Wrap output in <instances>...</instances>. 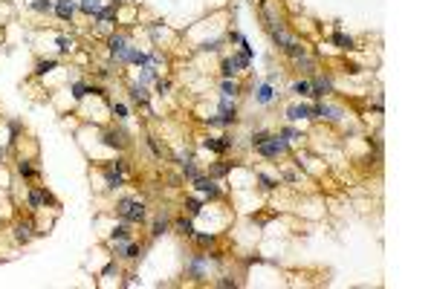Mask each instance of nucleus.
Instances as JSON below:
<instances>
[{
	"mask_svg": "<svg viewBox=\"0 0 434 289\" xmlns=\"http://www.w3.org/2000/svg\"><path fill=\"white\" fill-rule=\"evenodd\" d=\"M165 232H168V217L162 214V217H157V223H154L151 237H160V235H165Z\"/></svg>",
	"mask_w": 434,
	"mask_h": 289,
	"instance_id": "22",
	"label": "nucleus"
},
{
	"mask_svg": "<svg viewBox=\"0 0 434 289\" xmlns=\"http://www.w3.org/2000/svg\"><path fill=\"white\" fill-rule=\"evenodd\" d=\"M15 237H18V243H27L29 237H32V226H29V223H20L18 235H15Z\"/></svg>",
	"mask_w": 434,
	"mask_h": 289,
	"instance_id": "26",
	"label": "nucleus"
},
{
	"mask_svg": "<svg viewBox=\"0 0 434 289\" xmlns=\"http://www.w3.org/2000/svg\"><path fill=\"white\" fill-rule=\"evenodd\" d=\"M266 139H269V133H266V130H258V133L252 136V148H258V144H264Z\"/></svg>",
	"mask_w": 434,
	"mask_h": 289,
	"instance_id": "35",
	"label": "nucleus"
},
{
	"mask_svg": "<svg viewBox=\"0 0 434 289\" xmlns=\"http://www.w3.org/2000/svg\"><path fill=\"white\" fill-rule=\"evenodd\" d=\"M330 90H333V81H330V78H321V75L310 84V96H313V99H324Z\"/></svg>",
	"mask_w": 434,
	"mask_h": 289,
	"instance_id": "11",
	"label": "nucleus"
},
{
	"mask_svg": "<svg viewBox=\"0 0 434 289\" xmlns=\"http://www.w3.org/2000/svg\"><path fill=\"white\" fill-rule=\"evenodd\" d=\"M41 203H44V188L29 191V208H41Z\"/></svg>",
	"mask_w": 434,
	"mask_h": 289,
	"instance_id": "29",
	"label": "nucleus"
},
{
	"mask_svg": "<svg viewBox=\"0 0 434 289\" xmlns=\"http://www.w3.org/2000/svg\"><path fill=\"white\" fill-rule=\"evenodd\" d=\"M261 182H264V188H275V180H269V177H261Z\"/></svg>",
	"mask_w": 434,
	"mask_h": 289,
	"instance_id": "42",
	"label": "nucleus"
},
{
	"mask_svg": "<svg viewBox=\"0 0 434 289\" xmlns=\"http://www.w3.org/2000/svg\"><path fill=\"white\" fill-rule=\"evenodd\" d=\"M226 171H229V165H214V168H212V174H214V177H223Z\"/></svg>",
	"mask_w": 434,
	"mask_h": 289,
	"instance_id": "40",
	"label": "nucleus"
},
{
	"mask_svg": "<svg viewBox=\"0 0 434 289\" xmlns=\"http://www.w3.org/2000/svg\"><path fill=\"white\" fill-rule=\"evenodd\" d=\"M180 165H183V174H186V180H197V177H200V171H197V165H194V162H188V159H186V162H180Z\"/></svg>",
	"mask_w": 434,
	"mask_h": 289,
	"instance_id": "27",
	"label": "nucleus"
},
{
	"mask_svg": "<svg viewBox=\"0 0 434 289\" xmlns=\"http://www.w3.org/2000/svg\"><path fill=\"white\" fill-rule=\"evenodd\" d=\"M116 214L122 217L124 223H142V220L148 217V208H145V203H139V199L124 197V199L116 203Z\"/></svg>",
	"mask_w": 434,
	"mask_h": 289,
	"instance_id": "1",
	"label": "nucleus"
},
{
	"mask_svg": "<svg viewBox=\"0 0 434 289\" xmlns=\"http://www.w3.org/2000/svg\"><path fill=\"white\" fill-rule=\"evenodd\" d=\"M124 142H127V133L124 130H107L105 133V144H110V148H124Z\"/></svg>",
	"mask_w": 434,
	"mask_h": 289,
	"instance_id": "13",
	"label": "nucleus"
},
{
	"mask_svg": "<svg viewBox=\"0 0 434 289\" xmlns=\"http://www.w3.org/2000/svg\"><path fill=\"white\" fill-rule=\"evenodd\" d=\"M333 44H336L339 49H353V38L345 35V32H333Z\"/></svg>",
	"mask_w": 434,
	"mask_h": 289,
	"instance_id": "18",
	"label": "nucleus"
},
{
	"mask_svg": "<svg viewBox=\"0 0 434 289\" xmlns=\"http://www.w3.org/2000/svg\"><path fill=\"white\" fill-rule=\"evenodd\" d=\"M249 64H252V58H246V55H232V58H226V61H223V75H226V78H232V75H235V72H240V70H246Z\"/></svg>",
	"mask_w": 434,
	"mask_h": 289,
	"instance_id": "5",
	"label": "nucleus"
},
{
	"mask_svg": "<svg viewBox=\"0 0 434 289\" xmlns=\"http://www.w3.org/2000/svg\"><path fill=\"white\" fill-rule=\"evenodd\" d=\"M287 119L290 122H301V119H313V107L310 104H293L287 110Z\"/></svg>",
	"mask_w": 434,
	"mask_h": 289,
	"instance_id": "12",
	"label": "nucleus"
},
{
	"mask_svg": "<svg viewBox=\"0 0 434 289\" xmlns=\"http://www.w3.org/2000/svg\"><path fill=\"white\" fill-rule=\"evenodd\" d=\"M105 182H107V188H110V191H113V188H122L124 174H119V171H107V174H105Z\"/></svg>",
	"mask_w": 434,
	"mask_h": 289,
	"instance_id": "17",
	"label": "nucleus"
},
{
	"mask_svg": "<svg viewBox=\"0 0 434 289\" xmlns=\"http://www.w3.org/2000/svg\"><path fill=\"white\" fill-rule=\"evenodd\" d=\"M107 52L113 55V58H119V61H127V52H131V44H127V38L124 35H110L107 38Z\"/></svg>",
	"mask_w": 434,
	"mask_h": 289,
	"instance_id": "3",
	"label": "nucleus"
},
{
	"mask_svg": "<svg viewBox=\"0 0 434 289\" xmlns=\"http://www.w3.org/2000/svg\"><path fill=\"white\" fill-rule=\"evenodd\" d=\"M93 18H96V23H107V20H113V18H116V6H107V9H98L96 15H93Z\"/></svg>",
	"mask_w": 434,
	"mask_h": 289,
	"instance_id": "23",
	"label": "nucleus"
},
{
	"mask_svg": "<svg viewBox=\"0 0 434 289\" xmlns=\"http://www.w3.org/2000/svg\"><path fill=\"white\" fill-rule=\"evenodd\" d=\"M177 232L186 237H194V226H191V220H186V217H180L177 220Z\"/></svg>",
	"mask_w": 434,
	"mask_h": 289,
	"instance_id": "24",
	"label": "nucleus"
},
{
	"mask_svg": "<svg viewBox=\"0 0 434 289\" xmlns=\"http://www.w3.org/2000/svg\"><path fill=\"white\" fill-rule=\"evenodd\" d=\"M255 151L261 156H266V159H272V156L287 154V151H290V139H287V136H269L264 144H258Z\"/></svg>",
	"mask_w": 434,
	"mask_h": 289,
	"instance_id": "2",
	"label": "nucleus"
},
{
	"mask_svg": "<svg viewBox=\"0 0 434 289\" xmlns=\"http://www.w3.org/2000/svg\"><path fill=\"white\" fill-rule=\"evenodd\" d=\"M110 240H131V226H127V223H122V226H116L113 232H110Z\"/></svg>",
	"mask_w": 434,
	"mask_h": 289,
	"instance_id": "20",
	"label": "nucleus"
},
{
	"mask_svg": "<svg viewBox=\"0 0 434 289\" xmlns=\"http://www.w3.org/2000/svg\"><path fill=\"white\" fill-rule=\"evenodd\" d=\"M70 49H72V38L58 35V52H70Z\"/></svg>",
	"mask_w": 434,
	"mask_h": 289,
	"instance_id": "34",
	"label": "nucleus"
},
{
	"mask_svg": "<svg viewBox=\"0 0 434 289\" xmlns=\"http://www.w3.org/2000/svg\"><path fill=\"white\" fill-rule=\"evenodd\" d=\"M55 67H58V61H53V58H49V61H38V75H46V72L49 70H55Z\"/></svg>",
	"mask_w": 434,
	"mask_h": 289,
	"instance_id": "32",
	"label": "nucleus"
},
{
	"mask_svg": "<svg viewBox=\"0 0 434 289\" xmlns=\"http://www.w3.org/2000/svg\"><path fill=\"white\" fill-rule=\"evenodd\" d=\"M238 122V110L235 104H229V96H223L220 99V125H235Z\"/></svg>",
	"mask_w": 434,
	"mask_h": 289,
	"instance_id": "10",
	"label": "nucleus"
},
{
	"mask_svg": "<svg viewBox=\"0 0 434 289\" xmlns=\"http://www.w3.org/2000/svg\"><path fill=\"white\" fill-rule=\"evenodd\" d=\"M293 93H298V96L307 99V96H310V81H295L293 84Z\"/></svg>",
	"mask_w": 434,
	"mask_h": 289,
	"instance_id": "33",
	"label": "nucleus"
},
{
	"mask_svg": "<svg viewBox=\"0 0 434 289\" xmlns=\"http://www.w3.org/2000/svg\"><path fill=\"white\" fill-rule=\"evenodd\" d=\"M0 159H3V148H0Z\"/></svg>",
	"mask_w": 434,
	"mask_h": 289,
	"instance_id": "43",
	"label": "nucleus"
},
{
	"mask_svg": "<svg viewBox=\"0 0 434 289\" xmlns=\"http://www.w3.org/2000/svg\"><path fill=\"white\" fill-rule=\"evenodd\" d=\"M217 46H220V44H217V41H209V44H203V49H209V52H214Z\"/></svg>",
	"mask_w": 434,
	"mask_h": 289,
	"instance_id": "41",
	"label": "nucleus"
},
{
	"mask_svg": "<svg viewBox=\"0 0 434 289\" xmlns=\"http://www.w3.org/2000/svg\"><path fill=\"white\" fill-rule=\"evenodd\" d=\"M220 90H223V96H238V93H240V87H238V81H232V78H226Z\"/></svg>",
	"mask_w": 434,
	"mask_h": 289,
	"instance_id": "28",
	"label": "nucleus"
},
{
	"mask_svg": "<svg viewBox=\"0 0 434 289\" xmlns=\"http://www.w3.org/2000/svg\"><path fill=\"white\" fill-rule=\"evenodd\" d=\"M148 144H151V151H154V154H157V156L162 159V148L157 144V139H154V136H148Z\"/></svg>",
	"mask_w": 434,
	"mask_h": 289,
	"instance_id": "38",
	"label": "nucleus"
},
{
	"mask_svg": "<svg viewBox=\"0 0 434 289\" xmlns=\"http://www.w3.org/2000/svg\"><path fill=\"white\" fill-rule=\"evenodd\" d=\"M255 99H258V104H269V101L275 99L272 84H261V87H258V93H255Z\"/></svg>",
	"mask_w": 434,
	"mask_h": 289,
	"instance_id": "14",
	"label": "nucleus"
},
{
	"mask_svg": "<svg viewBox=\"0 0 434 289\" xmlns=\"http://www.w3.org/2000/svg\"><path fill=\"white\" fill-rule=\"evenodd\" d=\"M186 208H188V214H191V217H197L200 211H203V203L191 197V199H186Z\"/></svg>",
	"mask_w": 434,
	"mask_h": 289,
	"instance_id": "30",
	"label": "nucleus"
},
{
	"mask_svg": "<svg viewBox=\"0 0 434 289\" xmlns=\"http://www.w3.org/2000/svg\"><path fill=\"white\" fill-rule=\"evenodd\" d=\"M206 272H209V257L206 254H191V261L186 263V275L200 280V278H206Z\"/></svg>",
	"mask_w": 434,
	"mask_h": 289,
	"instance_id": "4",
	"label": "nucleus"
},
{
	"mask_svg": "<svg viewBox=\"0 0 434 289\" xmlns=\"http://www.w3.org/2000/svg\"><path fill=\"white\" fill-rule=\"evenodd\" d=\"M203 148H209L214 154H226L232 148V139L229 136H209V139H203Z\"/></svg>",
	"mask_w": 434,
	"mask_h": 289,
	"instance_id": "8",
	"label": "nucleus"
},
{
	"mask_svg": "<svg viewBox=\"0 0 434 289\" xmlns=\"http://www.w3.org/2000/svg\"><path fill=\"white\" fill-rule=\"evenodd\" d=\"M75 9H79V3H75V0H55V3H53V12L61 20H72Z\"/></svg>",
	"mask_w": 434,
	"mask_h": 289,
	"instance_id": "7",
	"label": "nucleus"
},
{
	"mask_svg": "<svg viewBox=\"0 0 434 289\" xmlns=\"http://www.w3.org/2000/svg\"><path fill=\"white\" fill-rule=\"evenodd\" d=\"M194 240L200 246H212L214 243V235H197V232H194Z\"/></svg>",
	"mask_w": 434,
	"mask_h": 289,
	"instance_id": "36",
	"label": "nucleus"
},
{
	"mask_svg": "<svg viewBox=\"0 0 434 289\" xmlns=\"http://www.w3.org/2000/svg\"><path fill=\"white\" fill-rule=\"evenodd\" d=\"M79 9L84 12V15H96V12L101 9V0H81Z\"/></svg>",
	"mask_w": 434,
	"mask_h": 289,
	"instance_id": "21",
	"label": "nucleus"
},
{
	"mask_svg": "<svg viewBox=\"0 0 434 289\" xmlns=\"http://www.w3.org/2000/svg\"><path fill=\"white\" fill-rule=\"evenodd\" d=\"M131 99L139 101V104L148 101V90H145V84H131Z\"/></svg>",
	"mask_w": 434,
	"mask_h": 289,
	"instance_id": "19",
	"label": "nucleus"
},
{
	"mask_svg": "<svg viewBox=\"0 0 434 289\" xmlns=\"http://www.w3.org/2000/svg\"><path fill=\"white\" fill-rule=\"evenodd\" d=\"M191 182H194V188L200 191V194H206L209 199L220 197V188H217V182H214L212 177H197V180H191Z\"/></svg>",
	"mask_w": 434,
	"mask_h": 289,
	"instance_id": "6",
	"label": "nucleus"
},
{
	"mask_svg": "<svg viewBox=\"0 0 434 289\" xmlns=\"http://www.w3.org/2000/svg\"><path fill=\"white\" fill-rule=\"evenodd\" d=\"M87 93H101V90H96V87H87V84H81V81L72 84V99H75V101H81Z\"/></svg>",
	"mask_w": 434,
	"mask_h": 289,
	"instance_id": "16",
	"label": "nucleus"
},
{
	"mask_svg": "<svg viewBox=\"0 0 434 289\" xmlns=\"http://www.w3.org/2000/svg\"><path fill=\"white\" fill-rule=\"evenodd\" d=\"M168 90H171V84H168V81H162V78H160V81H157V93H160V96H165Z\"/></svg>",
	"mask_w": 434,
	"mask_h": 289,
	"instance_id": "39",
	"label": "nucleus"
},
{
	"mask_svg": "<svg viewBox=\"0 0 434 289\" xmlns=\"http://www.w3.org/2000/svg\"><path fill=\"white\" fill-rule=\"evenodd\" d=\"M284 52L290 55V58H295V61H298V58H304V55H307V49H304L298 41H293V38H290V44L284 46Z\"/></svg>",
	"mask_w": 434,
	"mask_h": 289,
	"instance_id": "15",
	"label": "nucleus"
},
{
	"mask_svg": "<svg viewBox=\"0 0 434 289\" xmlns=\"http://www.w3.org/2000/svg\"><path fill=\"white\" fill-rule=\"evenodd\" d=\"M113 116L116 119H127V107H124V104H113Z\"/></svg>",
	"mask_w": 434,
	"mask_h": 289,
	"instance_id": "37",
	"label": "nucleus"
},
{
	"mask_svg": "<svg viewBox=\"0 0 434 289\" xmlns=\"http://www.w3.org/2000/svg\"><path fill=\"white\" fill-rule=\"evenodd\" d=\"M345 113H342V107H330V104H324V101H319L316 107H313V119H342Z\"/></svg>",
	"mask_w": 434,
	"mask_h": 289,
	"instance_id": "9",
	"label": "nucleus"
},
{
	"mask_svg": "<svg viewBox=\"0 0 434 289\" xmlns=\"http://www.w3.org/2000/svg\"><path fill=\"white\" fill-rule=\"evenodd\" d=\"M32 9H35L38 15H49V12H53V3H49V0H32Z\"/></svg>",
	"mask_w": 434,
	"mask_h": 289,
	"instance_id": "25",
	"label": "nucleus"
},
{
	"mask_svg": "<svg viewBox=\"0 0 434 289\" xmlns=\"http://www.w3.org/2000/svg\"><path fill=\"white\" fill-rule=\"evenodd\" d=\"M18 174L29 180V177H35V168H32V165H29L27 159H20V162H18Z\"/></svg>",
	"mask_w": 434,
	"mask_h": 289,
	"instance_id": "31",
	"label": "nucleus"
}]
</instances>
